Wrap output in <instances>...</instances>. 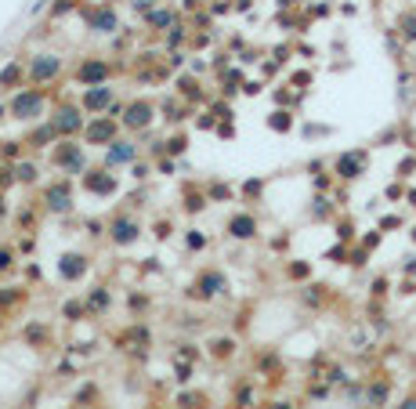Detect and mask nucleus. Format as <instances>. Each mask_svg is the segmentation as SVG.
Listing matches in <instances>:
<instances>
[{
  "mask_svg": "<svg viewBox=\"0 0 416 409\" xmlns=\"http://www.w3.org/2000/svg\"><path fill=\"white\" fill-rule=\"evenodd\" d=\"M365 163H370V152L365 149H351V152H341L333 160V174L341 181H359L365 174Z\"/></svg>",
  "mask_w": 416,
  "mask_h": 409,
  "instance_id": "1",
  "label": "nucleus"
},
{
  "mask_svg": "<svg viewBox=\"0 0 416 409\" xmlns=\"http://www.w3.org/2000/svg\"><path fill=\"white\" fill-rule=\"evenodd\" d=\"M44 105H47L44 91H29V87H22V91L11 98V116H15V120H37V116L44 113Z\"/></svg>",
  "mask_w": 416,
  "mask_h": 409,
  "instance_id": "2",
  "label": "nucleus"
},
{
  "mask_svg": "<svg viewBox=\"0 0 416 409\" xmlns=\"http://www.w3.org/2000/svg\"><path fill=\"white\" fill-rule=\"evenodd\" d=\"M51 163L69 170V174H87V156L80 145H73V141H62V149L51 152Z\"/></svg>",
  "mask_w": 416,
  "mask_h": 409,
  "instance_id": "3",
  "label": "nucleus"
},
{
  "mask_svg": "<svg viewBox=\"0 0 416 409\" xmlns=\"http://www.w3.org/2000/svg\"><path fill=\"white\" fill-rule=\"evenodd\" d=\"M116 131H120V123L113 116H98V120H91L87 127H84V138L91 141V145H113Z\"/></svg>",
  "mask_w": 416,
  "mask_h": 409,
  "instance_id": "4",
  "label": "nucleus"
},
{
  "mask_svg": "<svg viewBox=\"0 0 416 409\" xmlns=\"http://www.w3.org/2000/svg\"><path fill=\"white\" fill-rule=\"evenodd\" d=\"M51 123H55V131H58L62 138H73V134H80V131L87 127L84 116H80V105H62L58 113L51 116Z\"/></svg>",
  "mask_w": 416,
  "mask_h": 409,
  "instance_id": "5",
  "label": "nucleus"
},
{
  "mask_svg": "<svg viewBox=\"0 0 416 409\" xmlns=\"http://www.w3.org/2000/svg\"><path fill=\"white\" fill-rule=\"evenodd\" d=\"M109 62L105 58H87V62H80V69H76V80L84 84V87H98V84H109Z\"/></svg>",
  "mask_w": 416,
  "mask_h": 409,
  "instance_id": "6",
  "label": "nucleus"
},
{
  "mask_svg": "<svg viewBox=\"0 0 416 409\" xmlns=\"http://www.w3.org/2000/svg\"><path fill=\"white\" fill-rule=\"evenodd\" d=\"M58 73H62L58 55H33V62H29V80L33 84H47V80H55Z\"/></svg>",
  "mask_w": 416,
  "mask_h": 409,
  "instance_id": "7",
  "label": "nucleus"
},
{
  "mask_svg": "<svg viewBox=\"0 0 416 409\" xmlns=\"http://www.w3.org/2000/svg\"><path fill=\"white\" fill-rule=\"evenodd\" d=\"M138 235H141V225L134 221V217H113L109 221V239H113L116 246H131V243H138Z\"/></svg>",
  "mask_w": 416,
  "mask_h": 409,
  "instance_id": "8",
  "label": "nucleus"
},
{
  "mask_svg": "<svg viewBox=\"0 0 416 409\" xmlns=\"http://www.w3.org/2000/svg\"><path fill=\"white\" fill-rule=\"evenodd\" d=\"M80 109H84V113H109V109H113V87L109 84L87 87L84 98H80Z\"/></svg>",
  "mask_w": 416,
  "mask_h": 409,
  "instance_id": "9",
  "label": "nucleus"
},
{
  "mask_svg": "<svg viewBox=\"0 0 416 409\" xmlns=\"http://www.w3.org/2000/svg\"><path fill=\"white\" fill-rule=\"evenodd\" d=\"M84 19H87V29H91V33H116V29H120V19H116V11L109 8V4L84 11Z\"/></svg>",
  "mask_w": 416,
  "mask_h": 409,
  "instance_id": "10",
  "label": "nucleus"
},
{
  "mask_svg": "<svg viewBox=\"0 0 416 409\" xmlns=\"http://www.w3.org/2000/svg\"><path fill=\"white\" fill-rule=\"evenodd\" d=\"M44 203H47V210H55V214H69V210H73V188H69V181L47 185Z\"/></svg>",
  "mask_w": 416,
  "mask_h": 409,
  "instance_id": "11",
  "label": "nucleus"
},
{
  "mask_svg": "<svg viewBox=\"0 0 416 409\" xmlns=\"http://www.w3.org/2000/svg\"><path fill=\"white\" fill-rule=\"evenodd\" d=\"M84 188H87V192H94V196H113L116 192V178L109 174V167L105 170H87V174H84Z\"/></svg>",
  "mask_w": 416,
  "mask_h": 409,
  "instance_id": "12",
  "label": "nucleus"
},
{
  "mask_svg": "<svg viewBox=\"0 0 416 409\" xmlns=\"http://www.w3.org/2000/svg\"><path fill=\"white\" fill-rule=\"evenodd\" d=\"M149 123H152V105L149 102H131L123 109V127L141 131V127H149Z\"/></svg>",
  "mask_w": 416,
  "mask_h": 409,
  "instance_id": "13",
  "label": "nucleus"
},
{
  "mask_svg": "<svg viewBox=\"0 0 416 409\" xmlns=\"http://www.w3.org/2000/svg\"><path fill=\"white\" fill-rule=\"evenodd\" d=\"M138 156V145H131V141H123V138H116L113 145L105 149V167L113 170V167H120V163H131Z\"/></svg>",
  "mask_w": 416,
  "mask_h": 409,
  "instance_id": "14",
  "label": "nucleus"
},
{
  "mask_svg": "<svg viewBox=\"0 0 416 409\" xmlns=\"http://www.w3.org/2000/svg\"><path fill=\"white\" fill-rule=\"evenodd\" d=\"M228 235L232 239H253V235H257V217L253 214H232Z\"/></svg>",
  "mask_w": 416,
  "mask_h": 409,
  "instance_id": "15",
  "label": "nucleus"
},
{
  "mask_svg": "<svg viewBox=\"0 0 416 409\" xmlns=\"http://www.w3.org/2000/svg\"><path fill=\"white\" fill-rule=\"evenodd\" d=\"M58 272H62V279H80V275H84L87 272V257L84 254H66V257H62V264H58Z\"/></svg>",
  "mask_w": 416,
  "mask_h": 409,
  "instance_id": "16",
  "label": "nucleus"
},
{
  "mask_svg": "<svg viewBox=\"0 0 416 409\" xmlns=\"http://www.w3.org/2000/svg\"><path fill=\"white\" fill-rule=\"evenodd\" d=\"M388 399H391V384L388 381H373L370 388H365V406H370V409L388 406Z\"/></svg>",
  "mask_w": 416,
  "mask_h": 409,
  "instance_id": "17",
  "label": "nucleus"
},
{
  "mask_svg": "<svg viewBox=\"0 0 416 409\" xmlns=\"http://www.w3.org/2000/svg\"><path fill=\"white\" fill-rule=\"evenodd\" d=\"M196 290H199L203 297H210V293L228 290V282H225V275H221V272H203V275H199V282H196Z\"/></svg>",
  "mask_w": 416,
  "mask_h": 409,
  "instance_id": "18",
  "label": "nucleus"
},
{
  "mask_svg": "<svg viewBox=\"0 0 416 409\" xmlns=\"http://www.w3.org/2000/svg\"><path fill=\"white\" fill-rule=\"evenodd\" d=\"M145 19H149L152 29H174V19H178V15H174L170 8H152Z\"/></svg>",
  "mask_w": 416,
  "mask_h": 409,
  "instance_id": "19",
  "label": "nucleus"
},
{
  "mask_svg": "<svg viewBox=\"0 0 416 409\" xmlns=\"http://www.w3.org/2000/svg\"><path fill=\"white\" fill-rule=\"evenodd\" d=\"M311 217H315V221H329V217H333V203H329L326 192H318L311 199Z\"/></svg>",
  "mask_w": 416,
  "mask_h": 409,
  "instance_id": "20",
  "label": "nucleus"
},
{
  "mask_svg": "<svg viewBox=\"0 0 416 409\" xmlns=\"http://www.w3.org/2000/svg\"><path fill=\"white\" fill-rule=\"evenodd\" d=\"M55 138H62V134L55 131V123H44V127H37L33 134H29V145H33V149H44L47 141H55Z\"/></svg>",
  "mask_w": 416,
  "mask_h": 409,
  "instance_id": "21",
  "label": "nucleus"
},
{
  "mask_svg": "<svg viewBox=\"0 0 416 409\" xmlns=\"http://www.w3.org/2000/svg\"><path fill=\"white\" fill-rule=\"evenodd\" d=\"M398 37L406 44H416V11H406L402 19H398Z\"/></svg>",
  "mask_w": 416,
  "mask_h": 409,
  "instance_id": "22",
  "label": "nucleus"
},
{
  "mask_svg": "<svg viewBox=\"0 0 416 409\" xmlns=\"http://www.w3.org/2000/svg\"><path fill=\"white\" fill-rule=\"evenodd\" d=\"M19 76H22V58H15V62H8V66L0 69V87H15Z\"/></svg>",
  "mask_w": 416,
  "mask_h": 409,
  "instance_id": "23",
  "label": "nucleus"
},
{
  "mask_svg": "<svg viewBox=\"0 0 416 409\" xmlns=\"http://www.w3.org/2000/svg\"><path fill=\"white\" fill-rule=\"evenodd\" d=\"M268 127H271V131H290V127H293V116L286 113V109H279V113L268 116Z\"/></svg>",
  "mask_w": 416,
  "mask_h": 409,
  "instance_id": "24",
  "label": "nucleus"
},
{
  "mask_svg": "<svg viewBox=\"0 0 416 409\" xmlns=\"http://www.w3.org/2000/svg\"><path fill=\"white\" fill-rule=\"evenodd\" d=\"M11 178H15V181H26V185H29V181H37V167H33V163H15Z\"/></svg>",
  "mask_w": 416,
  "mask_h": 409,
  "instance_id": "25",
  "label": "nucleus"
},
{
  "mask_svg": "<svg viewBox=\"0 0 416 409\" xmlns=\"http://www.w3.org/2000/svg\"><path fill=\"white\" fill-rule=\"evenodd\" d=\"M109 301H113V297H109V290H105V287H94V293H91V311H105Z\"/></svg>",
  "mask_w": 416,
  "mask_h": 409,
  "instance_id": "26",
  "label": "nucleus"
},
{
  "mask_svg": "<svg viewBox=\"0 0 416 409\" xmlns=\"http://www.w3.org/2000/svg\"><path fill=\"white\" fill-rule=\"evenodd\" d=\"M286 275H290V279H308L311 275V264L308 261H293V264H286Z\"/></svg>",
  "mask_w": 416,
  "mask_h": 409,
  "instance_id": "27",
  "label": "nucleus"
},
{
  "mask_svg": "<svg viewBox=\"0 0 416 409\" xmlns=\"http://www.w3.org/2000/svg\"><path fill=\"white\" fill-rule=\"evenodd\" d=\"M19 297H22L19 287H4V290H0V308H11L15 301H19Z\"/></svg>",
  "mask_w": 416,
  "mask_h": 409,
  "instance_id": "28",
  "label": "nucleus"
},
{
  "mask_svg": "<svg viewBox=\"0 0 416 409\" xmlns=\"http://www.w3.org/2000/svg\"><path fill=\"white\" fill-rule=\"evenodd\" d=\"M181 44H185V26H174L170 37H167V47H170V51H178Z\"/></svg>",
  "mask_w": 416,
  "mask_h": 409,
  "instance_id": "29",
  "label": "nucleus"
},
{
  "mask_svg": "<svg viewBox=\"0 0 416 409\" xmlns=\"http://www.w3.org/2000/svg\"><path fill=\"white\" fill-rule=\"evenodd\" d=\"M413 170H416V156H406V160H402V163H398V167H395V174H398V178H402V181H406V178L413 174Z\"/></svg>",
  "mask_w": 416,
  "mask_h": 409,
  "instance_id": "30",
  "label": "nucleus"
},
{
  "mask_svg": "<svg viewBox=\"0 0 416 409\" xmlns=\"http://www.w3.org/2000/svg\"><path fill=\"white\" fill-rule=\"evenodd\" d=\"M380 239H383V232H380V228H373V232H365V235H362V246H365V250H377V246H380Z\"/></svg>",
  "mask_w": 416,
  "mask_h": 409,
  "instance_id": "31",
  "label": "nucleus"
},
{
  "mask_svg": "<svg viewBox=\"0 0 416 409\" xmlns=\"http://www.w3.org/2000/svg\"><path fill=\"white\" fill-rule=\"evenodd\" d=\"M76 8V0H58V4L51 8V19H62V15H69Z\"/></svg>",
  "mask_w": 416,
  "mask_h": 409,
  "instance_id": "32",
  "label": "nucleus"
},
{
  "mask_svg": "<svg viewBox=\"0 0 416 409\" xmlns=\"http://www.w3.org/2000/svg\"><path fill=\"white\" fill-rule=\"evenodd\" d=\"M181 94H185V98H199V84L192 80V76H185V80H181Z\"/></svg>",
  "mask_w": 416,
  "mask_h": 409,
  "instance_id": "33",
  "label": "nucleus"
},
{
  "mask_svg": "<svg viewBox=\"0 0 416 409\" xmlns=\"http://www.w3.org/2000/svg\"><path fill=\"white\" fill-rule=\"evenodd\" d=\"M398 225H402V217H398V214H388V217H380V232H391V228H398Z\"/></svg>",
  "mask_w": 416,
  "mask_h": 409,
  "instance_id": "34",
  "label": "nucleus"
},
{
  "mask_svg": "<svg viewBox=\"0 0 416 409\" xmlns=\"http://www.w3.org/2000/svg\"><path fill=\"white\" fill-rule=\"evenodd\" d=\"M163 145H167V152H170V156H181V152H185V138L178 134V138H170V141H163Z\"/></svg>",
  "mask_w": 416,
  "mask_h": 409,
  "instance_id": "35",
  "label": "nucleus"
},
{
  "mask_svg": "<svg viewBox=\"0 0 416 409\" xmlns=\"http://www.w3.org/2000/svg\"><path fill=\"white\" fill-rule=\"evenodd\" d=\"M228 196H232V188H228V185H221V181L210 185V199H228Z\"/></svg>",
  "mask_w": 416,
  "mask_h": 409,
  "instance_id": "36",
  "label": "nucleus"
},
{
  "mask_svg": "<svg viewBox=\"0 0 416 409\" xmlns=\"http://www.w3.org/2000/svg\"><path fill=\"white\" fill-rule=\"evenodd\" d=\"M304 301H308V305H323V287H308V290H304Z\"/></svg>",
  "mask_w": 416,
  "mask_h": 409,
  "instance_id": "37",
  "label": "nucleus"
},
{
  "mask_svg": "<svg viewBox=\"0 0 416 409\" xmlns=\"http://www.w3.org/2000/svg\"><path fill=\"white\" fill-rule=\"evenodd\" d=\"M337 235H341L344 243H351V239H355V225H351V221H341V225H337Z\"/></svg>",
  "mask_w": 416,
  "mask_h": 409,
  "instance_id": "38",
  "label": "nucleus"
},
{
  "mask_svg": "<svg viewBox=\"0 0 416 409\" xmlns=\"http://www.w3.org/2000/svg\"><path fill=\"white\" fill-rule=\"evenodd\" d=\"M206 246V235L203 232H188V250H203Z\"/></svg>",
  "mask_w": 416,
  "mask_h": 409,
  "instance_id": "39",
  "label": "nucleus"
},
{
  "mask_svg": "<svg viewBox=\"0 0 416 409\" xmlns=\"http://www.w3.org/2000/svg\"><path fill=\"white\" fill-rule=\"evenodd\" d=\"M388 199H402L406 196V188H402V181H395V185H388V192H383Z\"/></svg>",
  "mask_w": 416,
  "mask_h": 409,
  "instance_id": "40",
  "label": "nucleus"
},
{
  "mask_svg": "<svg viewBox=\"0 0 416 409\" xmlns=\"http://www.w3.org/2000/svg\"><path fill=\"white\" fill-rule=\"evenodd\" d=\"M131 8H134V11H141V15H149V11L156 8V0H131Z\"/></svg>",
  "mask_w": 416,
  "mask_h": 409,
  "instance_id": "41",
  "label": "nucleus"
},
{
  "mask_svg": "<svg viewBox=\"0 0 416 409\" xmlns=\"http://www.w3.org/2000/svg\"><path fill=\"white\" fill-rule=\"evenodd\" d=\"M84 311H87V308L80 305V301H69V305H66V316H69V319H76V316H84Z\"/></svg>",
  "mask_w": 416,
  "mask_h": 409,
  "instance_id": "42",
  "label": "nucleus"
},
{
  "mask_svg": "<svg viewBox=\"0 0 416 409\" xmlns=\"http://www.w3.org/2000/svg\"><path fill=\"white\" fill-rule=\"evenodd\" d=\"M315 188H318V192H326V188H329V174H323V170H315Z\"/></svg>",
  "mask_w": 416,
  "mask_h": 409,
  "instance_id": "43",
  "label": "nucleus"
},
{
  "mask_svg": "<svg viewBox=\"0 0 416 409\" xmlns=\"http://www.w3.org/2000/svg\"><path fill=\"white\" fill-rule=\"evenodd\" d=\"M261 188H264V181H246L243 192H246V196H261Z\"/></svg>",
  "mask_w": 416,
  "mask_h": 409,
  "instance_id": "44",
  "label": "nucleus"
},
{
  "mask_svg": "<svg viewBox=\"0 0 416 409\" xmlns=\"http://www.w3.org/2000/svg\"><path fill=\"white\" fill-rule=\"evenodd\" d=\"M11 264H15L11 250H4V246H0V269H11Z\"/></svg>",
  "mask_w": 416,
  "mask_h": 409,
  "instance_id": "45",
  "label": "nucleus"
},
{
  "mask_svg": "<svg viewBox=\"0 0 416 409\" xmlns=\"http://www.w3.org/2000/svg\"><path fill=\"white\" fill-rule=\"evenodd\" d=\"M232 348H235V344H232V340H217V344H214V352H217V355H228Z\"/></svg>",
  "mask_w": 416,
  "mask_h": 409,
  "instance_id": "46",
  "label": "nucleus"
},
{
  "mask_svg": "<svg viewBox=\"0 0 416 409\" xmlns=\"http://www.w3.org/2000/svg\"><path fill=\"white\" fill-rule=\"evenodd\" d=\"M131 174H134V178H149V167H145V163H134Z\"/></svg>",
  "mask_w": 416,
  "mask_h": 409,
  "instance_id": "47",
  "label": "nucleus"
},
{
  "mask_svg": "<svg viewBox=\"0 0 416 409\" xmlns=\"http://www.w3.org/2000/svg\"><path fill=\"white\" fill-rule=\"evenodd\" d=\"M402 269H406L409 275H416V254H409V257L402 261Z\"/></svg>",
  "mask_w": 416,
  "mask_h": 409,
  "instance_id": "48",
  "label": "nucleus"
},
{
  "mask_svg": "<svg viewBox=\"0 0 416 409\" xmlns=\"http://www.w3.org/2000/svg\"><path fill=\"white\" fill-rule=\"evenodd\" d=\"M373 293H377V297L388 293V279H377V282H373Z\"/></svg>",
  "mask_w": 416,
  "mask_h": 409,
  "instance_id": "49",
  "label": "nucleus"
},
{
  "mask_svg": "<svg viewBox=\"0 0 416 409\" xmlns=\"http://www.w3.org/2000/svg\"><path fill=\"white\" fill-rule=\"evenodd\" d=\"M395 409H416V395H409V399H402Z\"/></svg>",
  "mask_w": 416,
  "mask_h": 409,
  "instance_id": "50",
  "label": "nucleus"
},
{
  "mask_svg": "<svg viewBox=\"0 0 416 409\" xmlns=\"http://www.w3.org/2000/svg\"><path fill=\"white\" fill-rule=\"evenodd\" d=\"M406 199H409V207L416 210V188H406Z\"/></svg>",
  "mask_w": 416,
  "mask_h": 409,
  "instance_id": "51",
  "label": "nucleus"
},
{
  "mask_svg": "<svg viewBox=\"0 0 416 409\" xmlns=\"http://www.w3.org/2000/svg\"><path fill=\"white\" fill-rule=\"evenodd\" d=\"M4 214H8V207H4V196H0V221H4Z\"/></svg>",
  "mask_w": 416,
  "mask_h": 409,
  "instance_id": "52",
  "label": "nucleus"
},
{
  "mask_svg": "<svg viewBox=\"0 0 416 409\" xmlns=\"http://www.w3.org/2000/svg\"><path fill=\"white\" fill-rule=\"evenodd\" d=\"M297 4V0H279V8H293Z\"/></svg>",
  "mask_w": 416,
  "mask_h": 409,
  "instance_id": "53",
  "label": "nucleus"
},
{
  "mask_svg": "<svg viewBox=\"0 0 416 409\" xmlns=\"http://www.w3.org/2000/svg\"><path fill=\"white\" fill-rule=\"evenodd\" d=\"M275 409H293V406H290V402H279V406H275Z\"/></svg>",
  "mask_w": 416,
  "mask_h": 409,
  "instance_id": "54",
  "label": "nucleus"
},
{
  "mask_svg": "<svg viewBox=\"0 0 416 409\" xmlns=\"http://www.w3.org/2000/svg\"><path fill=\"white\" fill-rule=\"evenodd\" d=\"M409 239H413V243H416V225H413V228H409Z\"/></svg>",
  "mask_w": 416,
  "mask_h": 409,
  "instance_id": "55",
  "label": "nucleus"
}]
</instances>
